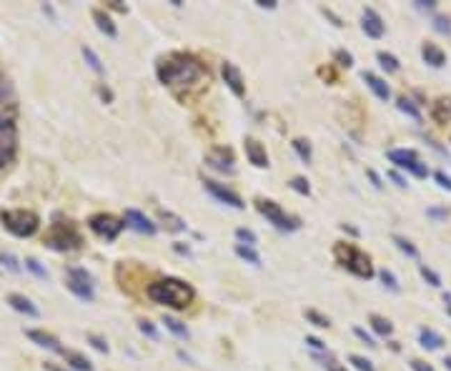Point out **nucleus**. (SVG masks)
Returning a JSON list of instances; mask_svg holds the SVG:
<instances>
[{"mask_svg":"<svg viewBox=\"0 0 451 371\" xmlns=\"http://www.w3.org/2000/svg\"><path fill=\"white\" fill-rule=\"evenodd\" d=\"M156 73L158 81L168 88H191V86L203 83V78H208L206 65L191 53H171V56L161 58Z\"/></svg>","mask_w":451,"mask_h":371,"instance_id":"1","label":"nucleus"},{"mask_svg":"<svg viewBox=\"0 0 451 371\" xmlns=\"http://www.w3.org/2000/svg\"><path fill=\"white\" fill-rule=\"evenodd\" d=\"M145 296H148L153 303L168 306V308H173V311H183V308L196 299V289L188 281H183V278L166 276V278H158V281L148 283Z\"/></svg>","mask_w":451,"mask_h":371,"instance_id":"2","label":"nucleus"},{"mask_svg":"<svg viewBox=\"0 0 451 371\" xmlns=\"http://www.w3.org/2000/svg\"><path fill=\"white\" fill-rule=\"evenodd\" d=\"M333 258L341 269H346L349 274H354L356 278H366L369 281L374 276V264L371 258L358 248V246L349 244V241H338L333 244Z\"/></svg>","mask_w":451,"mask_h":371,"instance_id":"3","label":"nucleus"},{"mask_svg":"<svg viewBox=\"0 0 451 371\" xmlns=\"http://www.w3.org/2000/svg\"><path fill=\"white\" fill-rule=\"evenodd\" d=\"M0 223L13 236L31 239L40 228V216L35 211H31V208H8V211H0Z\"/></svg>","mask_w":451,"mask_h":371,"instance_id":"4","label":"nucleus"},{"mask_svg":"<svg viewBox=\"0 0 451 371\" xmlns=\"http://www.w3.org/2000/svg\"><path fill=\"white\" fill-rule=\"evenodd\" d=\"M43 244L48 246L50 251L65 253V251H75V248H81L83 236H81V231L75 228L73 221H56V223H50Z\"/></svg>","mask_w":451,"mask_h":371,"instance_id":"5","label":"nucleus"},{"mask_svg":"<svg viewBox=\"0 0 451 371\" xmlns=\"http://www.w3.org/2000/svg\"><path fill=\"white\" fill-rule=\"evenodd\" d=\"M65 289H68L75 299H81V301H86V303H90L95 299L93 276H90L83 266H68V269H65Z\"/></svg>","mask_w":451,"mask_h":371,"instance_id":"6","label":"nucleus"},{"mask_svg":"<svg viewBox=\"0 0 451 371\" xmlns=\"http://www.w3.org/2000/svg\"><path fill=\"white\" fill-rule=\"evenodd\" d=\"M256 211L263 216V219L269 221L271 226L278 228V231L291 233V231H296V228L301 226V221L296 219V216H288L286 211H283V208L278 206L276 201H271V198H258V201H256Z\"/></svg>","mask_w":451,"mask_h":371,"instance_id":"7","label":"nucleus"},{"mask_svg":"<svg viewBox=\"0 0 451 371\" xmlns=\"http://www.w3.org/2000/svg\"><path fill=\"white\" fill-rule=\"evenodd\" d=\"M386 156H388V161L396 166V168L409 171L411 176H416V178L429 176V168H426V164H421L419 153L413 151V148H391Z\"/></svg>","mask_w":451,"mask_h":371,"instance_id":"8","label":"nucleus"},{"mask_svg":"<svg viewBox=\"0 0 451 371\" xmlns=\"http://www.w3.org/2000/svg\"><path fill=\"white\" fill-rule=\"evenodd\" d=\"M88 228L103 241H116L120 236V231L125 228V221L118 219L113 214H93L88 219Z\"/></svg>","mask_w":451,"mask_h":371,"instance_id":"9","label":"nucleus"},{"mask_svg":"<svg viewBox=\"0 0 451 371\" xmlns=\"http://www.w3.org/2000/svg\"><path fill=\"white\" fill-rule=\"evenodd\" d=\"M206 166L223 173V176H233L236 173V158H233L231 148H226V145H213L211 151L206 153Z\"/></svg>","mask_w":451,"mask_h":371,"instance_id":"10","label":"nucleus"},{"mask_svg":"<svg viewBox=\"0 0 451 371\" xmlns=\"http://www.w3.org/2000/svg\"><path fill=\"white\" fill-rule=\"evenodd\" d=\"M203 189H206V194H211L213 198L219 203H223V206H231V208H241L246 206L244 203V198L236 194V191H231L228 186H223V183H219V181H211V178H203Z\"/></svg>","mask_w":451,"mask_h":371,"instance_id":"11","label":"nucleus"},{"mask_svg":"<svg viewBox=\"0 0 451 371\" xmlns=\"http://www.w3.org/2000/svg\"><path fill=\"white\" fill-rule=\"evenodd\" d=\"M18 113V98L13 90V83L0 73V118L13 120Z\"/></svg>","mask_w":451,"mask_h":371,"instance_id":"12","label":"nucleus"},{"mask_svg":"<svg viewBox=\"0 0 451 371\" xmlns=\"http://www.w3.org/2000/svg\"><path fill=\"white\" fill-rule=\"evenodd\" d=\"M123 221H125V226H131L133 231H138V233H145V236H153V233L158 231L156 223H153L143 211H136V208H125Z\"/></svg>","mask_w":451,"mask_h":371,"instance_id":"13","label":"nucleus"},{"mask_svg":"<svg viewBox=\"0 0 451 371\" xmlns=\"http://www.w3.org/2000/svg\"><path fill=\"white\" fill-rule=\"evenodd\" d=\"M221 76H223L226 86L231 88V93L236 95V98H244V95H246V81H244V73H241L236 65L226 61V63L221 65Z\"/></svg>","mask_w":451,"mask_h":371,"instance_id":"14","label":"nucleus"},{"mask_svg":"<svg viewBox=\"0 0 451 371\" xmlns=\"http://www.w3.org/2000/svg\"><path fill=\"white\" fill-rule=\"evenodd\" d=\"M361 28H363V33H366L369 38H374V40L383 38V33H386V26H383V18H381L379 13H376L374 8H363V13H361Z\"/></svg>","mask_w":451,"mask_h":371,"instance_id":"15","label":"nucleus"},{"mask_svg":"<svg viewBox=\"0 0 451 371\" xmlns=\"http://www.w3.org/2000/svg\"><path fill=\"white\" fill-rule=\"evenodd\" d=\"M244 151H246V158H248V164H253L256 168H269V153L263 148V143H258L256 139H246L244 141Z\"/></svg>","mask_w":451,"mask_h":371,"instance_id":"16","label":"nucleus"},{"mask_svg":"<svg viewBox=\"0 0 451 371\" xmlns=\"http://www.w3.org/2000/svg\"><path fill=\"white\" fill-rule=\"evenodd\" d=\"M25 336L33 341L35 346H40V349H48V352H56V354H63V346L61 341L53 336V333L43 331V329H28L25 331Z\"/></svg>","mask_w":451,"mask_h":371,"instance_id":"17","label":"nucleus"},{"mask_svg":"<svg viewBox=\"0 0 451 371\" xmlns=\"http://www.w3.org/2000/svg\"><path fill=\"white\" fill-rule=\"evenodd\" d=\"M361 78H363V83L369 86L371 93L379 98V101H388V98H391V88H388V83L383 81V78H379L376 73H371V70H363Z\"/></svg>","mask_w":451,"mask_h":371,"instance_id":"18","label":"nucleus"},{"mask_svg":"<svg viewBox=\"0 0 451 371\" xmlns=\"http://www.w3.org/2000/svg\"><path fill=\"white\" fill-rule=\"evenodd\" d=\"M8 303H10L13 311L31 316V319H38V316H40V308H38L35 303H33L31 299H28V296H23V294H10V296H8Z\"/></svg>","mask_w":451,"mask_h":371,"instance_id":"19","label":"nucleus"},{"mask_svg":"<svg viewBox=\"0 0 451 371\" xmlns=\"http://www.w3.org/2000/svg\"><path fill=\"white\" fill-rule=\"evenodd\" d=\"M93 20H95V28H98L103 35H108V38H118V26L113 23V18L103 10V8H93Z\"/></svg>","mask_w":451,"mask_h":371,"instance_id":"20","label":"nucleus"},{"mask_svg":"<svg viewBox=\"0 0 451 371\" xmlns=\"http://www.w3.org/2000/svg\"><path fill=\"white\" fill-rule=\"evenodd\" d=\"M421 58H424V63H429L432 68H444L446 65V53L441 51L436 43L421 45Z\"/></svg>","mask_w":451,"mask_h":371,"instance_id":"21","label":"nucleus"},{"mask_svg":"<svg viewBox=\"0 0 451 371\" xmlns=\"http://www.w3.org/2000/svg\"><path fill=\"white\" fill-rule=\"evenodd\" d=\"M419 344L424 346V349H432V352H436V349H441L446 341H444V336H441V333H436L434 329L424 326V329H419Z\"/></svg>","mask_w":451,"mask_h":371,"instance_id":"22","label":"nucleus"},{"mask_svg":"<svg viewBox=\"0 0 451 371\" xmlns=\"http://www.w3.org/2000/svg\"><path fill=\"white\" fill-rule=\"evenodd\" d=\"M61 356L65 358V364H68L73 371H93V364H90V361H88V358L83 356V354L70 352V349H63Z\"/></svg>","mask_w":451,"mask_h":371,"instance_id":"23","label":"nucleus"},{"mask_svg":"<svg viewBox=\"0 0 451 371\" xmlns=\"http://www.w3.org/2000/svg\"><path fill=\"white\" fill-rule=\"evenodd\" d=\"M432 118L436 120L438 126L444 123H451V98H438L432 108Z\"/></svg>","mask_w":451,"mask_h":371,"instance_id":"24","label":"nucleus"},{"mask_svg":"<svg viewBox=\"0 0 451 371\" xmlns=\"http://www.w3.org/2000/svg\"><path fill=\"white\" fill-rule=\"evenodd\" d=\"M369 324H371V329H374V331L379 333V336H383V339L394 333V326H391V321L383 319V316H379V314H371V316H369Z\"/></svg>","mask_w":451,"mask_h":371,"instance_id":"25","label":"nucleus"},{"mask_svg":"<svg viewBox=\"0 0 451 371\" xmlns=\"http://www.w3.org/2000/svg\"><path fill=\"white\" fill-rule=\"evenodd\" d=\"M163 324H166V329H168L173 336H178V339H188V336H191V331H188L186 324L178 319H173V316H163Z\"/></svg>","mask_w":451,"mask_h":371,"instance_id":"26","label":"nucleus"},{"mask_svg":"<svg viewBox=\"0 0 451 371\" xmlns=\"http://www.w3.org/2000/svg\"><path fill=\"white\" fill-rule=\"evenodd\" d=\"M396 108H399L401 113H406L409 118H413V120H421V108L416 106V103H413L411 98H406V95H401L399 101H396Z\"/></svg>","mask_w":451,"mask_h":371,"instance_id":"27","label":"nucleus"},{"mask_svg":"<svg viewBox=\"0 0 451 371\" xmlns=\"http://www.w3.org/2000/svg\"><path fill=\"white\" fill-rule=\"evenodd\" d=\"M236 256H238V258H244L246 264L261 266V253H258L256 248H251V246L236 244Z\"/></svg>","mask_w":451,"mask_h":371,"instance_id":"28","label":"nucleus"},{"mask_svg":"<svg viewBox=\"0 0 451 371\" xmlns=\"http://www.w3.org/2000/svg\"><path fill=\"white\" fill-rule=\"evenodd\" d=\"M376 61H379V65H381V68L386 70V73H396V70L401 68L399 58L391 56V53H386V51H379V53H376Z\"/></svg>","mask_w":451,"mask_h":371,"instance_id":"29","label":"nucleus"},{"mask_svg":"<svg viewBox=\"0 0 451 371\" xmlns=\"http://www.w3.org/2000/svg\"><path fill=\"white\" fill-rule=\"evenodd\" d=\"M313 358H316V361H319L326 371H349L344 364H341V361H338V358H333L329 352H326V354H313Z\"/></svg>","mask_w":451,"mask_h":371,"instance_id":"30","label":"nucleus"},{"mask_svg":"<svg viewBox=\"0 0 451 371\" xmlns=\"http://www.w3.org/2000/svg\"><path fill=\"white\" fill-rule=\"evenodd\" d=\"M394 244H396V248H399L401 253H406L409 258H419V248H416V246H413L406 236H399V233H396Z\"/></svg>","mask_w":451,"mask_h":371,"instance_id":"31","label":"nucleus"},{"mask_svg":"<svg viewBox=\"0 0 451 371\" xmlns=\"http://www.w3.org/2000/svg\"><path fill=\"white\" fill-rule=\"evenodd\" d=\"M81 53H83V58H86V63L90 65V68L95 70V73H98V76H103V63H100V58H98V53L93 51V48H88V45H83L81 48Z\"/></svg>","mask_w":451,"mask_h":371,"instance_id":"32","label":"nucleus"},{"mask_svg":"<svg viewBox=\"0 0 451 371\" xmlns=\"http://www.w3.org/2000/svg\"><path fill=\"white\" fill-rule=\"evenodd\" d=\"M294 151H296V156L303 161V164H311V158H313V151H311V143L308 141H303V139H296L294 143Z\"/></svg>","mask_w":451,"mask_h":371,"instance_id":"33","label":"nucleus"},{"mask_svg":"<svg viewBox=\"0 0 451 371\" xmlns=\"http://www.w3.org/2000/svg\"><path fill=\"white\" fill-rule=\"evenodd\" d=\"M25 269L31 271L35 278H40V281H45V278H48V269H45L38 258H25Z\"/></svg>","mask_w":451,"mask_h":371,"instance_id":"34","label":"nucleus"},{"mask_svg":"<svg viewBox=\"0 0 451 371\" xmlns=\"http://www.w3.org/2000/svg\"><path fill=\"white\" fill-rule=\"evenodd\" d=\"M236 241L244 246H251V248H256L258 244V236L251 228H236Z\"/></svg>","mask_w":451,"mask_h":371,"instance_id":"35","label":"nucleus"},{"mask_svg":"<svg viewBox=\"0 0 451 371\" xmlns=\"http://www.w3.org/2000/svg\"><path fill=\"white\" fill-rule=\"evenodd\" d=\"M303 316H306V321H311L313 326H319V329H329V326H331V321L326 319L324 314H319L316 308H306V311H303Z\"/></svg>","mask_w":451,"mask_h":371,"instance_id":"36","label":"nucleus"},{"mask_svg":"<svg viewBox=\"0 0 451 371\" xmlns=\"http://www.w3.org/2000/svg\"><path fill=\"white\" fill-rule=\"evenodd\" d=\"M419 274L426 278V281H429V286H434V289H438V286H441V276H438L434 269H429L426 264H419Z\"/></svg>","mask_w":451,"mask_h":371,"instance_id":"37","label":"nucleus"},{"mask_svg":"<svg viewBox=\"0 0 451 371\" xmlns=\"http://www.w3.org/2000/svg\"><path fill=\"white\" fill-rule=\"evenodd\" d=\"M379 278H381V283L386 286L388 291H401V286H399V278L391 274L388 269H381L379 271Z\"/></svg>","mask_w":451,"mask_h":371,"instance_id":"38","label":"nucleus"},{"mask_svg":"<svg viewBox=\"0 0 451 371\" xmlns=\"http://www.w3.org/2000/svg\"><path fill=\"white\" fill-rule=\"evenodd\" d=\"M349 361H351V366H354L356 371H376V366L371 364L369 358H366V356H358V354H351Z\"/></svg>","mask_w":451,"mask_h":371,"instance_id":"39","label":"nucleus"},{"mask_svg":"<svg viewBox=\"0 0 451 371\" xmlns=\"http://www.w3.org/2000/svg\"><path fill=\"white\" fill-rule=\"evenodd\" d=\"M0 266H3V269H8V271H13V274H20V264H18V258L13 256V253L0 251Z\"/></svg>","mask_w":451,"mask_h":371,"instance_id":"40","label":"nucleus"},{"mask_svg":"<svg viewBox=\"0 0 451 371\" xmlns=\"http://www.w3.org/2000/svg\"><path fill=\"white\" fill-rule=\"evenodd\" d=\"M86 341L90 346H93L95 352H100V354H108V341L103 339V336H98V333H88L86 336Z\"/></svg>","mask_w":451,"mask_h":371,"instance_id":"41","label":"nucleus"},{"mask_svg":"<svg viewBox=\"0 0 451 371\" xmlns=\"http://www.w3.org/2000/svg\"><path fill=\"white\" fill-rule=\"evenodd\" d=\"M288 186H291V189H294L296 194H301V196H311V186H308L306 178L296 176V178H291V183H288Z\"/></svg>","mask_w":451,"mask_h":371,"instance_id":"42","label":"nucleus"},{"mask_svg":"<svg viewBox=\"0 0 451 371\" xmlns=\"http://www.w3.org/2000/svg\"><path fill=\"white\" fill-rule=\"evenodd\" d=\"M333 61H336V65H341V68H351V65H354V56H351L349 51H344V48H338V51L333 53Z\"/></svg>","mask_w":451,"mask_h":371,"instance_id":"43","label":"nucleus"},{"mask_svg":"<svg viewBox=\"0 0 451 371\" xmlns=\"http://www.w3.org/2000/svg\"><path fill=\"white\" fill-rule=\"evenodd\" d=\"M138 329H141V333H143V336H148V339H153V341L158 339V329L153 326V324H150L148 319H141V321H138Z\"/></svg>","mask_w":451,"mask_h":371,"instance_id":"44","label":"nucleus"},{"mask_svg":"<svg viewBox=\"0 0 451 371\" xmlns=\"http://www.w3.org/2000/svg\"><path fill=\"white\" fill-rule=\"evenodd\" d=\"M434 28H436L438 33H444V35H451V20L444 18V15H436V18H434Z\"/></svg>","mask_w":451,"mask_h":371,"instance_id":"45","label":"nucleus"},{"mask_svg":"<svg viewBox=\"0 0 451 371\" xmlns=\"http://www.w3.org/2000/svg\"><path fill=\"white\" fill-rule=\"evenodd\" d=\"M354 336H356V339H361L366 346H371V349H374V346H379V344H376V341H374V336H371V333L363 331L361 326H354Z\"/></svg>","mask_w":451,"mask_h":371,"instance_id":"46","label":"nucleus"},{"mask_svg":"<svg viewBox=\"0 0 451 371\" xmlns=\"http://www.w3.org/2000/svg\"><path fill=\"white\" fill-rule=\"evenodd\" d=\"M306 346H311L313 354H326V344L316 336H306Z\"/></svg>","mask_w":451,"mask_h":371,"instance_id":"47","label":"nucleus"},{"mask_svg":"<svg viewBox=\"0 0 451 371\" xmlns=\"http://www.w3.org/2000/svg\"><path fill=\"white\" fill-rule=\"evenodd\" d=\"M434 178H436V183L441 186V189L451 191V176H446L444 171H436V173H434Z\"/></svg>","mask_w":451,"mask_h":371,"instance_id":"48","label":"nucleus"},{"mask_svg":"<svg viewBox=\"0 0 451 371\" xmlns=\"http://www.w3.org/2000/svg\"><path fill=\"white\" fill-rule=\"evenodd\" d=\"M411 369L413 371H434V366L426 364V361H421V358H411Z\"/></svg>","mask_w":451,"mask_h":371,"instance_id":"49","label":"nucleus"},{"mask_svg":"<svg viewBox=\"0 0 451 371\" xmlns=\"http://www.w3.org/2000/svg\"><path fill=\"white\" fill-rule=\"evenodd\" d=\"M98 95H100V98H103L106 103H113V90L108 88V86H103V83L98 86Z\"/></svg>","mask_w":451,"mask_h":371,"instance_id":"50","label":"nucleus"},{"mask_svg":"<svg viewBox=\"0 0 451 371\" xmlns=\"http://www.w3.org/2000/svg\"><path fill=\"white\" fill-rule=\"evenodd\" d=\"M426 216H432V219H446V216H449V211H446V208H429V211H426Z\"/></svg>","mask_w":451,"mask_h":371,"instance_id":"51","label":"nucleus"},{"mask_svg":"<svg viewBox=\"0 0 451 371\" xmlns=\"http://www.w3.org/2000/svg\"><path fill=\"white\" fill-rule=\"evenodd\" d=\"M388 178H391V181H394L396 186H399V189H406V181H404V178H401L399 173H396V171H388Z\"/></svg>","mask_w":451,"mask_h":371,"instance_id":"52","label":"nucleus"},{"mask_svg":"<svg viewBox=\"0 0 451 371\" xmlns=\"http://www.w3.org/2000/svg\"><path fill=\"white\" fill-rule=\"evenodd\" d=\"M416 8H421V10H432V8H436V0H416Z\"/></svg>","mask_w":451,"mask_h":371,"instance_id":"53","label":"nucleus"},{"mask_svg":"<svg viewBox=\"0 0 451 371\" xmlns=\"http://www.w3.org/2000/svg\"><path fill=\"white\" fill-rule=\"evenodd\" d=\"M324 15H326V18H331V20H333V26H336V28H341V26H344V23H341V18H338L336 13H331V10H329V8H324Z\"/></svg>","mask_w":451,"mask_h":371,"instance_id":"54","label":"nucleus"},{"mask_svg":"<svg viewBox=\"0 0 451 371\" xmlns=\"http://www.w3.org/2000/svg\"><path fill=\"white\" fill-rule=\"evenodd\" d=\"M366 176H369L371 181H374V186H376V189H381V186H383V183H381V178L376 176V171H366Z\"/></svg>","mask_w":451,"mask_h":371,"instance_id":"55","label":"nucleus"},{"mask_svg":"<svg viewBox=\"0 0 451 371\" xmlns=\"http://www.w3.org/2000/svg\"><path fill=\"white\" fill-rule=\"evenodd\" d=\"M106 8H111V10H118V13H128V8L120 6V3H116V0H113V3H108Z\"/></svg>","mask_w":451,"mask_h":371,"instance_id":"56","label":"nucleus"},{"mask_svg":"<svg viewBox=\"0 0 451 371\" xmlns=\"http://www.w3.org/2000/svg\"><path fill=\"white\" fill-rule=\"evenodd\" d=\"M258 8H269V10H274L276 8V0H256Z\"/></svg>","mask_w":451,"mask_h":371,"instance_id":"57","label":"nucleus"},{"mask_svg":"<svg viewBox=\"0 0 451 371\" xmlns=\"http://www.w3.org/2000/svg\"><path fill=\"white\" fill-rule=\"evenodd\" d=\"M45 371H70V369H61V366H56L53 361H45Z\"/></svg>","mask_w":451,"mask_h":371,"instance_id":"58","label":"nucleus"},{"mask_svg":"<svg viewBox=\"0 0 451 371\" xmlns=\"http://www.w3.org/2000/svg\"><path fill=\"white\" fill-rule=\"evenodd\" d=\"M341 231H346V233H351V236H358V231L354 226H346V223H341Z\"/></svg>","mask_w":451,"mask_h":371,"instance_id":"59","label":"nucleus"},{"mask_svg":"<svg viewBox=\"0 0 451 371\" xmlns=\"http://www.w3.org/2000/svg\"><path fill=\"white\" fill-rule=\"evenodd\" d=\"M444 303H446V314L451 316V294H446V296H444Z\"/></svg>","mask_w":451,"mask_h":371,"instance_id":"60","label":"nucleus"},{"mask_svg":"<svg viewBox=\"0 0 451 371\" xmlns=\"http://www.w3.org/2000/svg\"><path fill=\"white\" fill-rule=\"evenodd\" d=\"M175 251H178V253H186V256L191 253V251H188V246H181V244H175Z\"/></svg>","mask_w":451,"mask_h":371,"instance_id":"61","label":"nucleus"},{"mask_svg":"<svg viewBox=\"0 0 451 371\" xmlns=\"http://www.w3.org/2000/svg\"><path fill=\"white\" fill-rule=\"evenodd\" d=\"M444 366H446V369L451 371V356H446V358H444Z\"/></svg>","mask_w":451,"mask_h":371,"instance_id":"62","label":"nucleus"},{"mask_svg":"<svg viewBox=\"0 0 451 371\" xmlns=\"http://www.w3.org/2000/svg\"><path fill=\"white\" fill-rule=\"evenodd\" d=\"M6 123H13V120H6V118H0V126H6Z\"/></svg>","mask_w":451,"mask_h":371,"instance_id":"63","label":"nucleus"}]
</instances>
